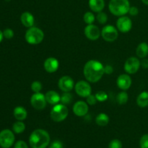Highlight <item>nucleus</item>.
<instances>
[{
	"label": "nucleus",
	"instance_id": "obj_1",
	"mask_svg": "<svg viewBox=\"0 0 148 148\" xmlns=\"http://www.w3.org/2000/svg\"><path fill=\"white\" fill-rule=\"evenodd\" d=\"M83 74L88 82H98L105 74L103 65L96 59H90L84 65Z\"/></svg>",
	"mask_w": 148,
	"mask_h": 148
},
{
	"label": "nucleus",
	"instance_id": "obj_2",
	"mask_svg": "<svg viewBox=\"0 0 148 148\" xmlns=\"http://www.w3.org/2000/svg\"><path fill=\"white\" fill-rule=\"evenodd\" d=\"M50 135L47 131L38 129L32 131L29 137V144L31 148H46L50 145Z\"/></svg>",
	"mask_w": 148,
	"mask_h": 148
},
{
	"label": "nucleus",
	"instance_id": "obj_3",
	"mask_svg": "<svg viewBox=\"0 0 148 148\" xmlns=\"http://www.w3.org/2000/svg\"><path fill=\"white\" fill-rule=\"evenodd\" d=\"M130 3L129 0H111L108 9L111 14L118 17L124 16L129 12Z\"/></svg>",
	"mask_w": 148,
	"mask_h": 148
},
{
	"label": "nucleus",
	"instance_id": "obj_4",
	"mask_svg": "<svg viewBox=\"0 0 148 148\" xmlns=\"http://www.w3.org/2000/svg\"><path fill=\"white\" fill-rule=\"evenodd\" d=\"M25 41L28 44L31 45L39 44L43 41L44 39V33L40 28L37 27L29 28L26 30L25 35Z\"/></svg>",
	"mask_w": 148,
	"mask_h": 148
},
{
	"label": "nucleus",
	"instance_id": "obj_5",
	"mask_svg": "<svg viewBox=\"0 0 148 148\" xmlns=\"http://www.w3.org/2000/svg\"><path fill=\"white\" fill-rule=\"evenodd\" d=\"M69 110L66 105L63 104H57L53 106L50 113L51 118L54 122H62L67 118Z\"/></svg>",
	"mask_w": 148,
	"mask_h": 148
},
{
	"label": "nucleus",
	"instance_id": "obj_6",
	"mask_svg": "<svg viewBox=\"0 0 148 148\" xmlns=\"http://www.w3.org/2000/svg\"><path fill=\"white\" fill-rule=\"evenodd\" d=\"M101 36L106 41H114L119 36L118 29L112 25H107L101 30Z\"/></svg>",
	"mask_w": 148,
	"mask_h": 148
},
{
	"label": "nucleus",
	"instance_id": "obj_7",
	"mask_svg": "<svg viewBox=\"0 0 148 148\" xmlns=\"http://www.w3.org/2000/svg\"><path fill=\"white\" fill-rule=\"evenodd\" d=\"M14 133L10 129H4L0 132V146L2 148H10L14 142Z\"/></svg>",
	"mask_w": 148,
	"mask_h": 148
},
{
	"label": "nucleus",
	"instance_id": "obj_8",
	"mask_svg": "<svg viewBox=\"0 0 148 148\" xmlns=\"http://www.w3.org/2000/svg\"><path fill=\"white\" fill-rule=\"evenodd\" d=\"M75 89L77 95L79 97L87 98L90 94H91L92 88L88 81H77L75 85Z\"/></svg>",
	"mask_w": 148,
	"mask_h": 148
},
{
	"label": "nucleus",
	"instance_id": "obj_9",
	"mask_svg": "<svg viewBox=\"0 0 148 148\" xmlns=\"http://www.w3.org/2000/svg\"><path fill=\"white\" fill-rule=\"evenodd\" d=\"M140 66H141V62H140L138 57H130L126 60L124 65V68L127 73L134 74L139 71Z\"/></svg>",
	"mask_w": 148,
	"mask_h": 148
},
{
	"label": "nucleus",
	"instance_id": "obj_10",
	"mask_svg": "<svg viewBox=\"0 0 148 148\" xmlns=\"http://www.w3.org/2000/svg\"><path fill=\"white\" fill-rule=\"evenodd\" d=\"M46 97L42 93H34L30 97V104L32 107L37 110H42L46 106Z\"/></svg>",
	"mask_w": 148,
	"mask_h": 148
},
{
	"label": "nucleus",
	"instance_id": "obj_11",
	"mask_svg": "<svg viewBox=\"0 0 148 148\" xmlns=\"http://www.w3.org/2000/svg\"><path fill=\"white\" fill-rule=\"evenodd\" d=\"M116 28L121 33H127L132 28V21L127 16H121L117 20Z\"/></svg>",
	"mask_w": 148,
	"mask_h": 148
},
{
	"label": "nucleus",
	"instance_id": "obj_12",
	"mask_svg": "<svg viewBox=\"0 0 148 148\" xmlns=\"http://www.w3.org/2000/svg\"><path fill=\"white\" fill-rule=\"evenodd\" d=\"M58 86L63 92H69L75 87V82L70 76L64 75L59 78Z\"/></svg>",
	"mask_w": 148,
	"mask_h": 148
},
{
	"label": "nucleus",
	"instance_id": "obj_13",
	"mask_svg": "<svg viewBox=\"0 0 148 148\" xmlns=\"http://www.w3.org/2000/svg\"><path fill=\"white\" fill-rule=\"evenodd\" d=\"M84 33H85V36L91 41L98 40L100 36H101V31L100 30L99 28L94 24L88 25L85 28Z\"/></svg>",
	"mask_w": 148,
	"mask_h": 148
},
{
	"label": "nucleus",
	"instance_id": "obj_14",
	"mask_svg": "<svg viewBox=\"0 0 148 148\" xmlns=\"http://www.w3.org/2000/svg\"><path fill=\"white\" fill-rule=\"evenodd\" d=\"M72 110L75 115L78 116V117H83L88 114L89 107H88V103L82 101V100H79L75 103Z\"/></svg>",
	"mask_w": 148,
	"mask_h": 148
},
{
	"label": "nucleus",
	"instance_id": "obj_15",
	"mask_svg": "<svg viewBox=\"0 0 148 148\" xmlns=\"http://www.w3.org/2000/svg\"><path fill=\"white\" fill-rule=\"evenodd\" d=\"M132 81L129 74H121L116 80V84L120 89L123 91L129 89L131 87Z\"/></svg>",
	"mask_w": 148,
	"mask_h": 148
},
{
	"label": "nucleus",
	"instance_id": "obj_16",
	"mask_svg": "<svg viewBox=\"0 0 148 148\" xmlns=\"http://www.w3.org/2000/svg\"><path fill=\"white\" fill-rule=\"evenodd\" d=\"M59 60L53 57H48L43 63V68H44L45 71L48 73H50L57 71V70L59 69Z\"/></svg>",
	"mask_w": 148,
	"mask_h": 148
},
{
	"label": "nucleus",
	"instance_id": "obj_17",
	"mask_svg": "<svg viewBox=\"0 0 148 148\" xmlns=\"http://www.w3.org/2000/svg\"><path fill=\"white\" fill-rule=\"evenodd\" d=\"M20 21L22 24L26 28H31L34 25L35 18L33 14L29 12H25L20 16Z\"/></svg>",
	"mask_w": 148,
	"mask_h": 148
},
{
	"label": "nucleus",
	"instance_id": "obj_18",
	"mask_svg": "<svg viewBox=\"0 0 148 148\" xmlns=\"http://www.w3.org/2000/svg\"><path fill=\"white\" fill-rule=\"evenodd\" d=\"M46 100L47 103H49L50 104H57L59 102L61 101V96L59 95L57 91L54 90H50L48 91L45 94Z\"/></svg>",
	"mask_w": 148,
	"mask_h": 148
},
{
	"label": "nucleus",
	"instance_id": "obj_19",
	"mask_svg": "<svg viewBox=\"0 0 148 148\" xmlns=\"http://www.w3.org/2000/svg\"><path fill=\"white\" fill-rule=\"evenodd\" d=\"M89 7L92 11L95 12H102L105 7V1L104 0H89Z\"/></svg>",
	"mask_w": 148,
	"mask_h": 148
},
{
	"label": "nucleus",
	"instance_id": "obj_20",
	"mask_svg": "<svg viewBox=\"0 0 148 148\" xmlns=\"http://www.w3.org/2000/svg\"><path fill=\"white\" fill-rule=\"evenodd\" d=\"M13 115H14V117L17 120L23 121V120H24L27 118V112L25 107H22V106H17V107H16L14 109Z\"/></svg>",
	"mask_w": 148,
	"mask_h": 148
},
{
	"label": "nucleus",
	"instance_id": "obj_21",
	"mask_svg": "<svg viewBox=\"0 0 148 148\" xmlns=\"http://www.w3.org/2000/svg\"><path fill=\"white\" fill-rule=\"evenodd\" d=\"M136 55L141 59L145 58L148 55V44L146 42L140 43L136 49Z\"/></svg>",
	"mask_w": 148,
	"mask_h": 148
},
{
	"label": "nucleus",
	"instance_id": "obj_22",
	"mask_svg": "<svg viewBox=\"0 0 148 148\" xmlns=\"http://www.w3.org/2000/svg\"><path fill=\"white\" fill-rule=\"evenodd\" d=\"M137 104L140 107L148 106V91H144L140 93L137 97Z\"/></svg>",
	"mask_w": 148,
	"mask_h": 148
},
{
	"label": "nucleus",
	"instance_id": "obj_23",
	"mask_svg": "<svg viewBox=\"0 0 148 148\" xmlns=\"http://www.w3.org/2000/svg\"><path fill=\"white\" fill-rule=\"evenodd\" d=\"M110 118L107 114L104 113H101L95 118V123L99 126H106L109 123Z\"/></svg>",
	"mask_w": 148,
	"mask_h": 148
},
{
	"label": "nucleus",
	"instance_id": "obj_24",
	"mask_svg": "<svg viewBox=\"0 0 148 148\" xmlns=\"http://www.w3.org/2000/svg\"><path fill=\"white\" fill-rule=\"evenodd\" d=\"M12 130L15 133H22L25 130V124L21 120H17L12 125Z\"/></svg>",
	"mask_w": 148,
	"mask_h": 148
},
{
	"label": "nucleus",
	"instance_id": "obj_25",
	"mask_svg": "<svg viewBox=\"0 0 148 148\" xmlns=\"http://www.w3.org/2000/svg\"><path fill=\"white\" fill-rule=\"evenodd\" d=\"M128 100L129 95L125 91H121L116 96V102L119 104H125L128 102Z\"/></svg>",
	"mask_w": 148,
	"mask_h": 148
},
{
	"label": "nucleus",
	"instance_id": "obj_26",
	"mask_svg": "<svg viewBox=\"0 0 148 148\" xmlns=\"http://www.w3.org/2000/svg\"><path fill=\"white\" fill-rule=\"evenodd\" d=\"M83 20L86 24L91 25L93 24V23L95 20V17L92 12H87L84 14Z\"/></svg>",
	"mask_w": 148,
	"mask_h": 148
},
{
	"label": "nucleus",
	"instance_id": "obj_27",
	"mask_svg": "<svg viewBox=\"0 0 148 148\" xmlns=\"http://www.w3.org/2000/svg\"><path fill=\"white\" fill-rule=\"evenodd\" d=\"M72 101V95L70 92H64L61 96V102L62 104H69Z\"/></svg>",
	"mask_w": 148,
	"mask_h": 148
},
{
	"label": "nucleus",
	"instance_id": "obj_28",
	"mask_svg": "<svg viewBox=\"0 0 148 148\" xmlns=\"http://www.w3.org/2000/svg\"><path fill=\"white\" fill-rule=\"evenodd\" d=\"M96 19L100 24H105L108 21V15L103 12H100L97 15Z\"/></svg>",
	"mask_w": 148,
	"mask_h": 148
},
{
	"label": "nucleus",
	"instance_id": "obj_29",
	"mask_svg": "<svg viewBox=\"0 0 148 148\" xmlns=\"http://www.w3.org/2000/svg\"><path fill=\"white\" fill-rule=\"evenodd\" d=\"M42 88H43V86H42V84L40 81H35L31 84V90L34 93L40 92Z\"/></svg>",
	"mask_w": 148,
	"mask_h": 148
},
{
	"label": "nucleus",
	"instance_id": "obj_30",
	"mask_svg": "<svg viewBox=\"0 0 148 148\" xmlns=\"http://www.w3.org/2000/svg\"><path fill=\"white\" fill-rule=\"evenodd\" d=\"M97 100L98 102H105L106 100H108V94L104 91H98L96 94H95Z\"/></svg>",
	"mask_w": 148,
	"mask_h": 148
},
{
	"label": "nucleus",
	"instance_id": "obj_31",
	"mask_svg": "<svg viewBox=\"0 0 148 148\" xmlns=\"http://www.w3.org/2000/svg\"><path fill=\"white\" fill-rule=\"evenodd\" d=\"M108 148H122V143L119 139H114L109 142Z\"/></svg>",
	"mask_w": 148,
	"mask_h": 148
},
{
	"label": "nucleus",
	"instance_id": "obj_32",
	"mask_svg": "<svg viewBox=\"0 0 148 148\" xmlns=\"http://www.w3.org/2000/svg\"><path fill=\"white\" fill-rule=\"evenodd\" d=\"M140 148H148V134H144L142 136L140 140Z\"/></svg>",
	"mask_w": 148,
	"mask_h": 148
},
{
	"label": "nucleus",
	"instance_id": "obj_33",
	"mask_svg": "<svg viewBox=\"0 0 148 148\" xmlns=\"http://www.w3.org/2000/svg\"><path fill=\"white\" fill-rule=\"evenodd\" d=\"M86 101L88 104H90V105H95L96 104V102H98L96 97L94 94H90L88 97L86 98Z\"/></svg>",
	"mask_w": 148,
	"mask_h": 148
},
{
	"label": "nucleus",
	"instance_id": "obj_34",
	"mask_svg": "<svg viewBox=\"0 0 148 148\" xmlns=\"http://www.w3.org/2000/svg\"><path fill=\"white\" fill-rule=\"evenodd\" d=\"M3 35L4 37L7 39H11L14 36V31L11 28H6L3 31Z\"/></svg>",
	"mask_w": 148,
	"mask_h": 148
},
{
	"label": "nucleus",
	"instance_id": "obj_35",
	"mask_svg": "<svg viewBox=\"0 0 148 148\" xmlns=\"http://www.w3.org/2000/svg\"><path fill=\"white\" fill-rule=\"evenodd\" d=\"M49 148H63V143L59 140H54L49 145Z\"/></svg>",
	"mask_w": 148,
	"mask_h": 148
},
{
	"label": "nucleus",
	"instance_id": "obj_36",
	"mask_svg": "<svg viewBox=\"0 0 148 148\" xmlns=\"http://www.w3.org/2000/svg\"><path fill=\"white\" fill-rule=\"evenodd\" d=\"M14 148H28L27 143L23 140H19L14 144Z\"/></svg>",
	"mask_w": 148,
	"mask_h": 148
},
{
	"label": "nucleus",
	"instance_id": "obj_37",
	"mask_svg": "<svg viewBox=\"0 0 148 148\" xmlns=\"http://www.w3.org/2000/svg\"><path fill=\"white\" fill-rule=\"evenodd\" d=\"M114 72V68L111 65H107L104 66V73L107 74V75H111Z\"/></svg>",
	"mask_w": 148,
	"mask_h": 148
},
{
	"label": "nucleus",
	"instance_id": "obj_38",
	"mask_svg": "<svg viewBox=\"0 0 148 148\" xmlns=\"http://www.w3.org/2000/svg\"><path fill=\"white\" fill-rule=\"evenodd\" d=\"M129 14L132 16H136L138 15L139 10L137 7H130V10H129Z\"/></svg>",
	"mask_w": 148,
	"mask_h": 148
},
{
	"label": "nucleus",
	"instance_id": "obj_39",
	"mask_svg": "<svg viewBox=\"0 0 148 148\" xmlns=\"http://www.w3.org/2000/svg\"><path fill=\"white\" fill-rule=\"evenodd\" d=\"M141 66L143 67L144 69H147L148 68V59L147 58H144L143 60L141 61Z\"/></svg>",
	"mask_w": 148,
	"mask_h": 148
},
{
	"label": "nucleus",
	"instance_id": "obj_40",
	"mask_svg": "<svg viewBox=\"0 0 148 148\" xmlns=\"http://www.w3.org/2000/svg\"><path fill=\"white\" fill-rule=\"evenodd\" d=\"M3 38H4V35H3V32H1V30H0V42L2 41Z\"/></svg>",
	"mask_w": 148,
	"mask_h": 148
},
{
	"label": "nucleus",
	"instance_id": "obj_41",
	"mask_svg": "<svg viewBox=\"0 0 148 148\" xmlns=\"http://www.w3.org/2000/svg\"><path fill=\"white\" fill-rule=\"evenodd\" d=\"M142 1L146 5H148V0H142Z\"/></svg>",
	"mask_w": 148,
	"mask_h": 148
},
{
	"label": "nucleus",
	"instance_id": "obj_42",
	"mask_svg": "<svg viewBox=\"0 0 148 148\" xmlns=\"http://www.w3.org/2000/svg\"><path fill=\"white\" fill-rule=\"evenodd\" d=\"M6 1H10V0H6Z\"/></svg>",
	"mask_w": 148,
	"mask_h": 148
}]
</instances>
